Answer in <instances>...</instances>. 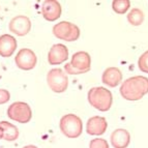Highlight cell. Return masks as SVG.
Returning <instances> with one entry per match:
<instances>
[{
  "label": "cell",
  "instance_id": "cell-4",
  "mask_svg": "<svg viewBox=\"0 0 148 148\" xmlns=\"http://www.w3.org/2000/svg\"><path fill=\"white\" fill-rule=\"evenodd\" d=\"M59 127L61 133L69 139H75L81 136L83 132V123L79 116L75 114H66L60 119Z\"/></svg>",
  "mask_w": 148,
  "mask_h": 148
},
{
  "label": "cell",
  "instance_id": "cell-7",
  "mask_svg": "<svg viewBox=\"0 0 148 148\" xmlns=\"http://www.w3.org/2000/svg\"><path fill=\"white\" fill-rule=\"evenodd\" d=\"M48 85L52 91L56 93H61L67 89L69 86V79L65 73L61 69H52L49 71L47 75Z\"/></svg>",
  "mask_w": 148,
  "mask_h": 148
},
{
  "label": "cell",
  "instance_id": "cell-1",
  "mask_svg": "<svg viewBox=\"0 0 148 148\" xmlns=\"http://www.w3.org/2000/svg\"><path fill=\"white\" fill-rule=\"evenodd\" d=\"M121 96L126 101H139L148 93V78L135 76L128 78L122 83L119 89Z\"/></svg>",
  "mask_w": 148,
  "mask_h": 148
},
{
  "label": "cell",
  "instance_id": "cell-11",
  "mask_svg": "<svg viewBox=\"0 0 148 148\" xmlns=\"http://www.w3.org/2000/svg\"><path fill=\"white\" fill-rule=\"evenodd\" d=\"M69 58V50L62 44L53 45L48 53V62L51 65H58L63 63Z\"/></svg>",
  "mask_w": 148,
  "mask_h": 148
},
{
  "label": "cell",
  "instance_id": "cell-3",
  "mask_svg": "<svg viewBox=\"0 0 148 148\" xmlns=\"http://www.w3.org/2000/svg\"><path fill=\"white\" fill-rule=\"evenodd\" d=\"M91 69L90 55L84 51H80L73 55L72 61L64 65L65 73L69 75H81L88 73Z\"/></svg>",
  "mask_w": 148,
  "mask_h": 148
},
{
  "label": "cell",
  "instance_id": "cell-17",
  "mask_svg": "<svg viewBox=\"0 0 148 148\" xmlns=\"http://www.w3.org/2000/svg\"><path fill=\"white\" fill-rule=\"evenodd\" d=\"M128 23L133 26H140L144 21V14L140 8H133L127 15Z\"/></svg>",
  "mask_w": 148,
  "mask_h": 148
},
{
  "label": "cell",
  "instance_id": "cell-5",
  "mask_svg": "<svg viewBox=\"0 0 148 148\" xmlns=\"http://www.w3.org/2000/svg\"><path fill=\"white\" fill-rule=\"evenodd\" d=\"M53 34L65 42H75L80 37V29L77 25L71 22L62 21L53 27Z\"/></svg>",
  "mask_w": 148,
  "mask_h": 148
},
{
  "label": "cell",
  "instance_id": "cell-13",
  "mask_svg": "<svg viewBox=\"0 0 148 148\" xmlns=\"http://www.w3.org/2000/svg\"><path fill=\"white\" fill-rule=\"evenodd\" d=\"M110 140L114 148H126L131 143V135L124 128H117L111 134Z\"/></svg>",
  "mask_w": 148,
  "mask_h": 148
},
{
  "label": "cell",
  "instance_id": "cell-10",
  "mask_svg": "<svg viewBox=\"0 0 148 148\" xmlns=\"http://www.w3.org/2000/svg\"><path fill=\"white\" fill-rule=\"evenodd\" d=\"M42 17L49 22H54L61 16V5L56 0H46L42 4Z\"/></svg>",
  "mask_w": 148,
  "mask_h": 148
},
{
  "label": "cell",
  "instance_id": "cell-8",
  "mask_svg": "<svg viewBox=\"0 0 148 148\" xmlns=\"http://www.w3.org/2000/svg\"><path fill=\"white\" fill-rule=\"evenodd\" d=\"M36 61L37 58L35 53L27 48L21 49L15 58L16 65L23 71H31L32 69H34V66L36 65Z\"/></svg>",
  "mask_w": 148,
  "mask_h": 148
},
{
  "label": "cell",
  "instance_id": "cell-23",
  "mask_svg": "<svg viewBox=\"0 0 148 148\" xmlns=\"http://www.w3.org/2000/svg\"><path fill=\"white\" fill-rule=\"evenodd\" d=\"M2 139V134H1V132H0V140Z\"/></svg>",
  "mask_w": 148,
  "mask_h": 148
},
{
  "label": "cell",
  "instance_id": "cell-14",
  "mask_svg": "<svg viewBox=\"0 0 148 148\" xmlns=\"http://www.w3.org/2000/svg\"><path fill=\"white\" fill-rule=\"evenodd\" d=\"M101 81L109 87H116L122 81V73L117 67H108L103 73Z\"/></svg>",
  "mask_w": 148,
  "mask_h": 148
},
{
  "label": "cell",
  "instance_id": "cell-16",
  "mask_svg": "<svg viewBox=\"0 0 148 148\" xmlns=\"http://www.w3.org/2000/svg\"><path fill=\"white\" fill-rule=\"evenodd\" d=\"M0 132L2 134V139L5 141H15L19 137V130L16 125L8 121L0 122Z\"/></svg>",
  "mask_w": 148,
  "mask_h": 148
},
{
  "label": "cell",
  "instance_id": "cell-9",
  "mask_svg": "<svg viewBox=\"0 0 148 148\" xmlns=\"http://www.w3.org/2000/svg\"><path fill=\"white\" fill-rule=\"evenodd\" d=\"M8 28L16 35L24 36L31 30V21L26 16H17L10 20Z\"/></svg>",
  "mask_w": 148,
  "mask_h": 148
},
{
  "label": "cell",
  "instance_id": "cell-21",
  "mask_svg": "<svg viewBox=\"0 0 148 148\" xmlns=\"http://www.w3.org/2000/svg\"><path fill=\"white\" fill-rule=\"evenodd\" d=\"M10 99V94L6 89H0V105L6 104Z\"/></svg>",
  "mask_w": 148,
  "mask_h": 148
},
{
  "label": "cell",
  "instance_id": "cell-22",
  "mask_svg": "<svg viewBox=\"0 0 148 148\" xmlns=\"http://www.w3.org/2000/svg\"><path fill=\"white\" fill-rule=\"evenodd\" d=\"M23 148H38V147H36V146H34V145H27Z\"/></svg>",
  "mask_w": 148,
  "mask_h": 148
},
{
  "label": "cell",
  "instance_id": "cell-15",
  "mask_svg": "<svg viewBox=\"0 0 148 148\" xmlns=\"http://www.w3.org/2000/svg\"><path fill=\"white\" fill-rule=\"evenodd\" d=\"M16 49H17V40L12 35L3 34L0 36V56H12Z\"/></svg>",
  "mask_w": 148,
  "mask_h": 148
},
{
  "label": "cell",
  "instance_id": "cell-19",
  "mask_svg": "<svg viewBox=\"0 0 148 148\" xmlns=\"http://www.w3.org/2000/svg\"><path fill=\"white\" fill-rule=\"evenodd\" d=\"M138 66L141 72L148 74V51L141 55L138 60Z\"/></svg>",
  "mask_w": 148,
  "mask_h": 148
},
{
  "label": "cell",
  "instance_id": "cell-20",
  "mask_svg": "<svg viewBox=\"0 0 148 148\" xmlns=\"http://www.w3.org/2000/svg\"><path fill=\"white\" fill-rule=\"evenodd\" d=\"M89 148H109V144L107 140L101 138L92 139L89 143Z\"/></svg>",
  "mask_w": 148,
  "mask_h": 148
},
{
  "label": "cell",
  "instance_id": "cell-6",
  "mask_svg": "<svg viewBox=\"0 0 148 148\" xmlns=\"http://www.w3.org/2000/svg\"><path fill=\"white\" fill-rule=\"evenodd\" d=\"M8 116L14 121L27 123L32 118V110L29 105L24 101H15L8 107Z\"/></svg>",
  "mask_w": 148,
  "mask_h": 148
},
{
  "label": "cell",
  "instance_id": "cell-12",
  "mask_svg": "<svg viewBox=\"0 0 148 148\" xmlns=\"http://www.w3.org/2000/svg\"><path fill=\"white\" fill-rule=\"evenodd\" d=\"M108 122L106 118L101 116H93L89 118L86 124V132L91 136H101L107 131Z\"/></svg>",
  "mask_w": 148,
  "mask_h": 148
},
{
  "label": "cell",
  "instance_id": "cell-2",
  "mask_svg": "<svg viewBox=\"0 0 148 148\" xmlns=\"http://www.w3.org/2000/svg\"><path fill=\"white\" fill-rule=\"evenodd\" d=\"M88 101L96 110L107 112L113 104V96L111 91L105 87H93L88 91Z\"/></svg>",
  "mask_w": 148,
  "mask_h": 148
},
{
  "label": "cell",
  "instance_id": "cell-18",
  "mask_svg": "<svg viewBox=\"0 0 148 148\" xmlns=\"http://www.w3.org/2000/svg\"><path fill=\"white\" fill-rule=\"evenodd\" d=\"M131 6L130 0H114L112 2V8L118 15H123L128 10Z\"/></svg>",
  "mask_w": 148,
  "mask_h": 148
}]
</instances>
